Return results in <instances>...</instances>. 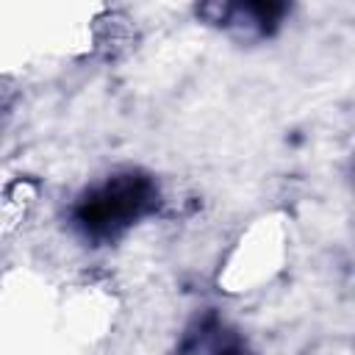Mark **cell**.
Returning <instances> with one entry per match:
<instances>
[{
    "mask_svg": "<svg viewBox=\"0 0 355 355\" xmlns=\"http://www.w3.org/2000/svg\"><path fill=\"white\" fill-rule=\"evenodd\" d=\"M202 14L219 25H252L269 33L288 8V0H200Z\"/></svg>",
    "mask_w": 355,
    "mask_h": 355,
    "instance_id": "obj_2",
    "label": "cell"
},
{
    "mask_svg": "<svg viewBox=\"0 0 355 355\" xmlns=\"http://www.w3.org/2000/svg\"><path fill=\"white\" fill-rule=\"evenodd\" d=\"M158 205V186L141 172H119L105 183L89 189L78 208L75 222L92 239H114Z\"/></svg>",
    "mask_w": 355,
    "mask_h": 355,
    "instance_id": "obj_1",
    "label": "cell"
}]
</instances>
